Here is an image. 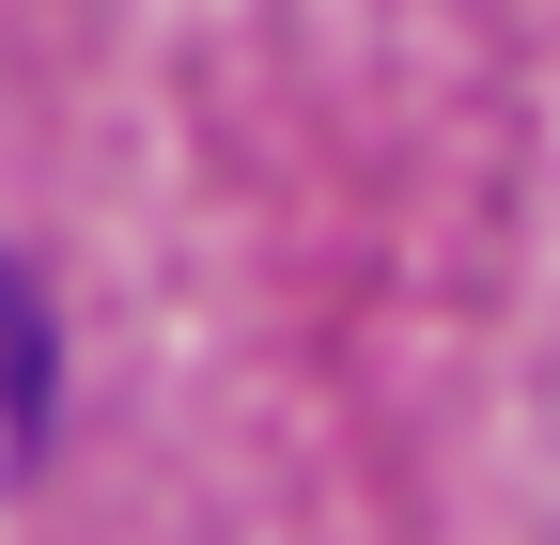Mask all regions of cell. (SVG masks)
Masks as SVG:
<instances>
[{"mask_svg": "<svg viewBox=\"0 0 560 545\" xmlns=\"http://www.w3.org/2000/svg\"><path fill=\"white\" fill-rule=\"evenodd\" d=\"M32 390H47V344H32V312H16V281H0V437L32 421Z\"/></svg>", "mask_w": 560, "mask_h": 545, "instance_id": "1", "label": "cell"}]
</instances>
